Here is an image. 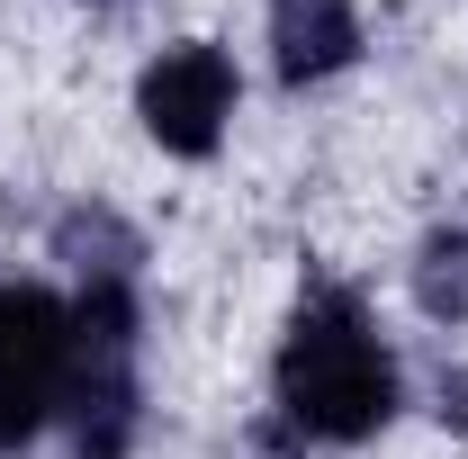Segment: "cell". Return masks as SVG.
<instances>
[{"mask_svg":"<svg viewBox=\"0 0 468 459\" xmlns=\"http://www.w3.org/2000/svg\"><path fill=\"white\" fill-rule=\"evenodd\" d=\"M397 414H406V369L369 297L343 280H306L271 351V423L297 451H360Z\"/></svg>","mask_w":468,"mask_h":459,"instance_id":"1","label":"cell"},{"mask_svg":"<svg viewBox=\"0 0 468 459\" xmlns=\"http://www.w3.org/2000/svg\"><path fill=\"white\" fill-rule=\"evenodd\" d=\"M63 451L126 459L144 442V280H72V388Z\"/></svg>","mask_w":468,"mask_h":459,"instance_id":"2","label":"cell"},{"mask_svg":"<svg viewBox=\"0 0 468 459\" xmlns=\"http://www.w3.org/2000/svg\"><path fill=\"white\" fill-rule=\"evenodd\" d=\"M72 388V297L46 280H0V459L37 451Z\"/></svg>","mask_w":468,"mask_h":459,"instance_id":"3","label":"cell"},{"mask_svg":"<svg viewBox=\"0 0 468 459\" xmlns=\"http://www.w3.org/2000/svg\"><path fill=\"white\" fill-rule=\"evenodd\" d=\"M234 109H243V72L217 37H180L135 72V126L172 154V163H207L226 144Z\"/></svg>","mask_w":468,"mask_h":459,"instance_id":"4","label":"cell"},{"mask_svg":"<svg viewBox=\"0 0 468 459\" xmlns=\"http://www.w3.org/2000/svg\"><path fill=\"white\" fill-rule=\"evenodd\" d=\"M369 55L360 0H271V72L280 91H324Z\"/></svg>","mask_w":468,"mask_h":459,"instance_id":"5","label":"cell"},{"mask_svg":"<svg viewBox=\"0 0 468 459\" xmlns=\"http://www.w3.org/2000/svg\"><path fill=\"white\" fill-rule=\"evenodd\" d=\"M55 262L72 271V280H144V234L126 226L117 208L81 198V208L55 217Z\"/></svg>","mask_w":468,"mask_h":459,"instance_id":"6","label":"cell"},{"mask_svg":"<svg viewBox=\"0 0 468 459\" xmlns=\"http://www.w3.org/2000/svg\"><path fill=\"white\" fill-rule=\"evenodd\" d=\"M406 288H414V306H423L432 325L460 334L468 325V226H432L423 234L414 262H406Z\"/></svg>","mask_w":468,"mask_h":459,"instance_id":"7","label":"cell"},{"mask_svg":"<svg viewBox=\"0 0 468 459\" xmlns=\"http://www.w3.org/2000/svg\"><path fill=\"white\" fill-rule=\"evenodd\" d=\"M432 397H441L432 414H441L451 432H468V360H460V369H441V388H432Z\"/></svg>","mask_w":468,"mask_h":459,"instance_id":"8","label":"cell"},{"mask_svg":"<svg viewBox=\"0 0 468 459\" xmlns=\"http://www.w3.org/2000/svg\"><path fill=\"white\" fill-rule=\"evenodd\" d=\"M81 9H126V0H81Z\"/></svg>","mask_w":468,"mask_h":459,"instance_id":"9","label":"cell"}]
</instances>
